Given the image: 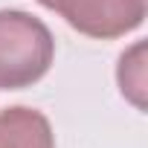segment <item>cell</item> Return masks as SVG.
<instances>
[{
  "label": "cell",
  "mask_w": 148,
  "mask_h": 148,
  "mask_svg": "<svg viewBox=\"0 0 148 148\" xmlns=\"http://www.w3.org/2000/svg\"><path fill=\"white\" fill-rule=\"evenodd\" d=\"M0 148H55L49 119L26 105L0 110Z\"/></svg>",
  "instance_id": "obj_3"
},
{
  "label": "cell",
  "mask_w": 148,
  "mask_h": 148,
  "mask_svg": "<svg viewBox=\"0 0 148 148\" xmlns=\"http://www.w3.org/2000/svg\"><path fill=\"white\" fill-rule=\"evenodd\" d=\"M52 61L55 38L41 18L23 9H0V90L38 84Z\"/></svg>",
  "instance_id": "obj_1"
},
{
  "label": "cell",
  "mask_w": 148,
  "mask_h": 148,
  "mask_svg": "<svg viewBox=\"0 0 148 148\" xmlns=\"http://www.w3.org/2000/svg\"><path fill=\"white\" fill-rule=\"evenodd\" d=\"M142 55H145V44H134L128 52L119 55V67H116L119 90L136 110L145 108V61H142Z\"/></svg>",
  "instance_id": "obj_4"
},
{
  "label": "cell",
  "mask_w": 148,
  "mask_h": 148,
  "mask_svg": "<svg viewBox=\"0 0 148 148\" xmlns=\"http://www.w3.org/2000/svg\"><path fill=\"white\" fill-rule=\"evenodd\" d=\"M70 29L93 41H113L142 26L145 0H38Z\"/></svg>",
  "instance_id": "obj_2"
}]
</instances>
